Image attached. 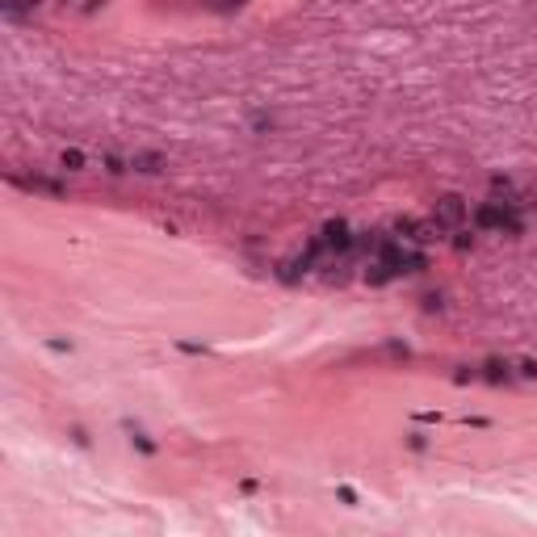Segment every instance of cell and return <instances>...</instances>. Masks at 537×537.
Here are the masks:
<instances>
[{"label":"cell","mask_w":537,"mask_h":537,"mask_svg":"<svg viewBox=\"0 0 537 537\" xmlns=\"http://www.w3.org/2000/svg\"><path fill=\"white\" fill-rule=\"evenodd\" d=\"M433 219L441 227H457L466 219V202L457 197V193H445V197H437V210H433Z\"/></svg>","instance_id":"6da1fadb"},{"label":"cell","mask_w":537,"mask_h":537,"mask_svg":"<svg viewBox=\"0 0 537 537\" xmlns=\"http://www.w3.org/2000/svg\"><path fill=\"white\" fill-rule=\"evenodd\" d=\"M323 244L336 248V252H349L353 248V235H349V227L340 223V219H332V223L323 227Z\"/></svg>","instance_id":"7a4b0ae2"},{"label":"cell","mask_w":537,"mask_h":537,"mask_svg":"<svg viewBox=\"0 0 537 537\" xmlns=\"http://www.w3.org/2000/svg\"><path fill=\"white\" fill-rule=\"evenodd\" d=\"M504 219H508V206H479L474 215V223L483 231H504Z\"/></svg>","instance_id":"3957f363"},{"label":"cell","mask_w":537,"mask_h":537,"mask_svg":"<svg viewBox=\"0 0 537 537\" xmlns=\"http://www.w3.org/2000/svg\"><path fill=\"white\" fill-rule=\"evenodd\" d=\"M131 168H134V173H147V177H151V173H160V168H164V156H160V151H134Z\"/></svg>","instance_id":"277c9868"},{"label":"cell","mask_w":537,"mask_h":537,"mask_svg":"<svg viewBox=\"0 0 537 537\" xmlns=\"http://www.w3.org/2000/svg\"><path fill=\"white\" fill-rule=\"evenodd\" d=\"M59 168L80 173V168H85V151H76V147H72V151H63V156H59Z\"/></svg>","instance_id":"5b68a950"},{"label":"cell","mask_w":537,"mask_h":537,"mask_svg":"<svg viewBox=\"0 0 537 537\" xmlns=\"http://www.w3.org/2000/svg\"><path fill=\"white\" fill-rule=\"evenodd\" d=\"M483 378H487V382H508V365H504V361H487V365H483Z\"/></svg>","instance_id":"8992f818"},{"label":"cell","mask_w":537,"mask_h":537,"mask_svg":"<svg viewBox=\"0 0 537 537\" xmlns=\"http://www.w3.org/2000/svg\"><path fill=\"white\" fill-rule=\"evenodd\" d=\"M26 185H30V189H43V193H55V197L63 193V185H59V180H46V177H34V180H26Z\"/></svg>","instance_id":"52a82bcc"},{"label":"cell","mask_w":537,"mask_h":537,"mask_svg":"<svg viewBox=\"0 0 537 537\" xmlns=\"http://www.w3.org/2000/svg\"><path fill=\"white\" fill-rule=\"evenodd\" d=\"M244 0H210V9H219V13H231V9H239Z\"/></svg>","instance_id":"ba28073f"},{"label":"cell","mask_w":537,"mask_h":537,"mask_svg":"<svg viewBox=\"0 0 537 537\" xmlns=\"http://www.w3.org/2000/svg\"><path fill=\"white\" fill-rule=\"evenodd\" d=\"M131 441H134V445H139V449H143V453H156V445H151V441H147V437H143V433H134Z\"/></svg>","instance_id":"9c48e42d"},{"label":"cell","mask_w":537,"mask_h":537,"mask_svg":"<svg viewBox=\"0 0 537 537\" xmlns=\"http://www.w3.org/2000/svg\"><path fill=\"white\" fill-rule=\"evenodd\" d=\"M521 374H525V378H537V361L525 357V361H521Z\"/></svg>","instance_id":"30bf717a"}]
</instances>
